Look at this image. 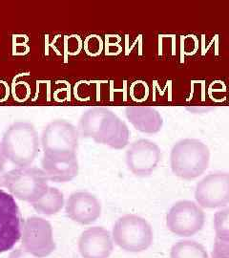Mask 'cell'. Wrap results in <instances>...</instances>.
<instances>
[{
    "mask_svg": "<svg viewBox=\"0 0 229 258\" xmlns=\"http://www.w3.org/2000/svg\"><path fill=\"white\" fill-rule=\"evenodd\" d=\"M81 138L92 139L114 149L128 146L130 130L127 124L106 107H93L84 112L79 121Z\"/></svg>",
    "mask_w": 229,
    "mask_h": 258,
    "instance_id": "obj_1",
    "label": "cell"
},
{
    "mask_svg": "<svg viewBox=\"0 0 229 258\" xmlns=\"http://www.w3.org/2000/svg\"><path fill=\"white\" fill-rule=\"evenodd\" d=\"M1 146L7 160L13 165L26 167L31 166L38 155L40 139L34 124L17 121L5 131Z\"/></svg>",
    "mask_w": 229,
    "mask_h": 258,
    "instance_id": "obj_2",
    "label": "cell"
},
{
    "mask_svg": "<svg viewBox=\"0 0 229 258\" xmlns=\"http://www.w3.org/2000/svg\"><path fill=\"white\" fill-rule=\"evenodd\" d=\"M210 162L208 147L197 139H183L171 150L170 163L175 175L183 180H194L204 173Z\"/></svg>",
    "mask_w": 229,
    "mask_h": 258,
    "instance_id": "obj_3",
    "label": "cell"
},
{
    "mask_svg": "<svg viewBox=\"0 0 229 258\" xmlns=\"http://www.w3.org/2000/svg\"><path fill=\"white\" fill-rule=\"evenodd\" d=\"M114 243L128 252H141L150 248L154 235L151 225L136 214L121 216L112 231Z\"/></svg>",
    "mask_w": 229,
    "mask_h": 258,
    "instance_id": "obj_4",
    "label": "cell"
},
{
    "mask_svg": "<svg viewBox=\"0 0 229 258\" xmlns=\"http://www.w3.org/2000/svg\"><path fill=\"white\" fill-rule=\"evenodd\" d=\"M48 177L42 168L26 166L8 171L4 179V187L15 198L34 203L45 194L49 184Z\"/></svg>",
    "mask_w": 229,
    "mask_h": 258,
    "instance_id": "obj_5",
    "label": "cell"
},
{
    "mask_svg": "<svg viewBox=\"0 0 229 258\" xmlns=\"http://www.w3.org/2000/svg\"><path fill=\"white\" fill-rule=\"evenodd\" d=\"M21 243L23 249L37 257L49 256L56 247L52 225L41 217H28L23 221Z\"/></svg>",
    "mask_w": 229,
    "mask_h": 258,
    "instance_id": "obj_6",
    "label": "cell"
},
{
    "mask_svg": "<svg viewBox=\"0 0 229 258\" xmlns=\"http://www.w3.org/2000/svg\"><path fill=\"white\" fill-rule=\"evenodd\" d=\"M81 138L78 127L65 120H55L46 125L40 145L44 154H73Z\"/></svg>",
    "mask_w": 229,
    "mask_h": 258,
    "instance_id": "obj_7",
    "label": "cell"
},
{
    "mask_svg": "<svg viewBox=\"0 0 229 258\" xmlns=\"http://www.w3.org/2000/svg\"><path fill=\"white\" fill-rule=\"evenodd\" d=\"M204 222L205 215L202 208L188 200L177 202L166 215L168 230L181 237L193 236L202 231Z\"/></svg>",
    "mask_w": 229,
    "mask_h": 258,
    "instance_id": "obj_8",
    "label": "cell"
},
{
    "mask_svg": "<svg viewBox=\"0 0 229 258\" xmlns=\"http://www.w3.org/2000/svg\"><path fill=\"white\" fill-rule=\"evenodd\" d=\"M23 221L16 198L0 189V253L13 249L21 239Z\"/></svg>",
    "mask_w": 229,
    "mask_h": 258,
    "instance_id": "obj_9",
    "label": "cell"
},
{
    "mask_svg": "<svg viewBox=\"0 0 229 258\" xmlns=\"http://www.w3.org/2000/svg\"><path fill=\"white\" fill-rule=\"evenodd\" d=\"M195 199L200 207L217 209L229 204V174L209 173L202 179L195 189Z\"/></svg>",
    "mask_w": 229,
    "mask_h": 258,
    "instance_id": "obj_10",
    "label": "cell"
},
{
    "mask_svg": "<svg viewBox=\"0 0 229 258\" xmlns=\"http://www.w3.org/2000/svg\"><path fill=\"white\" fill-rule=\"evenodd\" d=\"M162 158V151L154 142L139 139L130 145L126 151V165L129 170L137 177L151 175Z\"/></svg>",
    "mask_w": 229,
    "mask_h": 258,
    "instance_id": "obj_11",
    "label": "cell"
},
{
    "mask_svg": "<svg viewBox=\"0 0 229 258\" xmlns=\"http://www.w3.org/2000/svg\"><path fill=\"white\" fill-rule=\"evenodd\" d=\"M68 218L81 225H90L101 215V204L96 195L87 191H75L65 204Z\"/></svg>",
    "mask_w": 229,
    "mask_h": 258,
    "instance_id": "obj_12",
    "label": "cell"
},
{
    "mask_svg": "<svg viewBox=\"0 0 229 258\" xmlns=\"http://www.w3.org/2000/svg\"><path fill=\"white\" fill-rule=\"evenodd\" d=\"M79 250L83 258H109L114 250L110 231L103 227H92L83 231L79 240Z\"/></svg>",
    "mask_w": 229,
    "mask_h": 258,
    "instance_id": "obj_13",
    "label": "cell"
},
{
    "mask_svg": "<svg viewBox=\"0 0 229 258\" xmlns=\"http://www.w3.org/2000/svg\"><path fill=\"white\" fill-rule=\"evenodd\" d=\"M42 170L49 181L55 183L70 182L79 174L77 153L73 154H43Z\"/></svg>",
    "mask_w": 229,
    "mask_h": 258,
    "instance_id": "obj_14",
    "label": "cell"
},
{
    "mask_svg": "<svg viewBox=\"0 0 229 258\" xmlns=\"http://www.w3.org/2000/svg\"><path fill=\"white\" fill-rule=\"evenodd\" d=\"M125 115L135 128L146 134H155L164 125V120L159 111L150 106H128Z\"/></svg>",
    "mask_w": 229,
    "mask_h": 258,
    "instance_id": "obj_15",
    "label": "cell"
},
{
    "mask_svg": "<svg viewBox=\"0 0 229 258\" xmlns=\"http://www.w3.org/2000/svg\"><path fill=\"white\" fill-rule=\"evenodd\" d=\"M64 205L63 194L56 187L49 186L42 197L32 203V207L40 214L52 216L60 212Z\"/></svg>",
    "mask_w": 229,
    "mask_h": 258,
    "instance_id": "obj_16",
    "label": "cell"
},
{
    "mask_svg": "<svg viewBox=\"0 0 229 258\" xmlns=\"http://www.w3.org/2000/svg\"><path fill=\"white\" fill-rule=\"evenodd\" d=\"M170 258H208V254L202 244L192 240H183L173 245Z\"/></svg>",
    "mask_w": 229,
    "mask_h": 258,
    "instance_id": "obj_17",
    "label": "cell"
},
{
    "mask_svg": "<svg viewBox=\"0 0 229 258\" xmlns=\"http://www.w3.org/2000/svg\"><path fill=\"white\" fill-rule=\"evenodd\" d=\"M214 228L217 239L229 241V208L215 213Z\"/></svg>",
    "mask_w": 229,
    "mask_h": 258,
    "instance_id": "obj_18",
    "label": "cell"
},
{
    "mask_svg": "<svg viewBox=\"0 0 229 258\" xmlns=\"http://www.w3.org/2000/svg\"><path fill=\"white\" fill-rule=\"evenodd\" d=\"M212 258H229V241L215 238Z\"/></svg>",
    "mask_w": 229,
    "mask_h": 258,
    "instance_id": "obj_19",
    "label": "cell"
},
{
    "mask_svg": "<svg viewBox=\"0 0 229 258\" xmlns=\"http://www.w3.org/2000/svg\"><path fill=\"white\" fill-rule=\"evenodd\" d=\"M7 158L5 156L4 152H3V148L0 143V187H4V179L6 175V171H5V166L7 163Z\"/></svg>",
    "mask_w": 229,
    "mask_h": 258,
    "instance_id": "obj_20",
    "label": "cell"
},
{
    "mask_svg": "<svg viewBox=\"0 0 229 258\" xmlns=\"http://www.w3.org/2000/svg\"><path fill=\"white\" fill-rule=\"evenodd\" d=\"M9 258H39L33 255L32 253L28 252L27 250L24 249H14L10 253Z\"/></svg>",
    "mask_w": 229,
    "mask_h": 258,
    "instance_id": "obj_21",
    "label": "cell"
}]
</instances>
